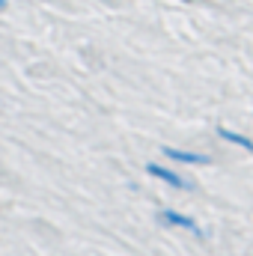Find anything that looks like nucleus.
<instances>
[{
	"label": "nucleus",
	"instance_id": "obj_1",
	"mask_svg": "<svg viewBox=\"0 0 253 256\" xmlns=\"http://www.w3.org/2000/svg\"><path fill=\"white\" fill-rule=\"evenodd\" d=\"M158 220L164 224V226H170V230H182V232H194L196 238H206V232L200 230V224L185 214V212H179V208H161L158 212Z\"/></svg>",
	"mask_w": 253,
	"mask_h": 256
},
{
	"label": "nucleus",
	"instance_id": "obj_2",
	"mask_svg": "<svg viewBox=\"0 0 253 256\" xmlns=\"http://www.w3.org/2000/svg\"><path fill=\"white\" fill-rule=\"evenodd\" d=\"M146 173L152 176V179H158V182H164V185H170V188H176V191H194V182L185 179L179 170H170V167H164V164H146Z\"/></svg>",
	"mask_w": 253,
	"mask_h": 256
},
{
	"label": "nucleus",
	"instance_id": "obj_3",
	"mask_svg": "<svg viewBox=\"0 0 253 256\" xmlns=\"http://www.w3.org/2000/svg\"><path fill=\"white\" fill-rule=\"evenodd\" d=\"M161 155H164L167 161L190 164V167H208V164H212V155H206V152H190V149H179V146H161Z\"/></svg>",
	"mask_w": 253,
	"mask_h": 256
},
{
	"label": "nucleus",
	"instance_id": "obj_4",
	"mask_svg": "<svg viewBox=\"0 0 253 256\" xmlns=\"http://www.w3.org/2000/svg\"><path fill=\"white\" fill-rule=\"evenodd\" d=\"M218 137L226 140V143H232V146H242L244 152H253V140L248 137V134H242V131H232V128H226V126H218Z\"/></svg>",
	"mask_w": 253,
	"mask_h": 256
},
{
	"label": "nucleus",
	"instance_id": "obj_5",
	"mask_svg": "<svg viewBox=\"0 0 253 256\" xmlns=\"http://www.w3.org/2000/svg\"><path fill=\"white\" fill-rule=\"evenodd\" d=\"M3 6H6V0H0V9H3Z\"/></svg>",
	"mask_w": 253,
	"mask_h": 256
}]
</instances>
